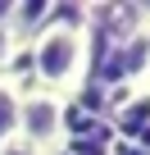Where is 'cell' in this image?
<instances>
[{
  "mask_svg": "<svg viewBox=\"0 0 150 155\" xmlns=\"http://www.w3.org/2000/svg\"><path fill=\"white\" fill-rule=\"evenodd\" d=\"M14 23V0H0V28Z\"/></svg>",
  "mask_w": 150,
  "mask_h": 155,
  "instance_id": "5b68a950",
  "label": "cell"
},
{
  "mask_svg": "<svg viewBox=\"0 0 150 155\" xmlns=\"http://www.w3.org/2000/svg\"><path fill=\"white\" fill-rule=\"evenodd\" d=\"M18 101H23V91L9 78H0V150L18 141Z\"/></svg>",
  "mask_w": 150,
  "mask_h": 155,
  "instance_id": "3957f363",
  "label": "cell"
},
{
  "mask_svg": "<svg viewBox=\"0 0 150 155\" xmlns=\"http://www.w3.org/2000/svg\"><path fill=\"white\" fill-rule=\"evenodd\" d=\"M0 155H37V150H27L23 141H14V146H5V150H0Z\"/></svg>",
  "mask_w": 150,
  "mask_h": 155,
  "instance_id": "8992f818",
  "label": "cell"
},
{
  "mask_svg": "<svg viewBox=\"0 0 150 155\" xmlns=\"http://www.w3.org/2000/svg\"><path fill=\"white\" fill-rule=\"evenodd\" d=\"M14 55H18V37H14V28H0V68H5Z\"/></svg>",
  "mask_w": 150,
  "mask_h": 155,
  "instance_id": "277c9868",
  "label": "cell"
},
{
  "mask_svg": "<svg viewBox=\"0 0 150 155\" xmlns=\"http://www.w3.org/2000/svg\"><path fill=\"white\" fill-rule=\"evenodd\" d=\"M91 68V37L78 18H50L37 37H32V73L41 91L64 96L73 87H82V78Z\"/></svg>",
  "mask_w": 150,
  "mask_h": 155,
  "instance_id": "6da1fadb",
  "label": "cell"
},
{
  "mask_svg": "<svg viewBox=\"0 0 150 155\" xmlns=\"http://www.w3.org/2000/svg\"><path fill=\"white\" fill-rule=\"evenodd\" d=\"M68 137V119H64V101L50 96V91H23L18 101V141L37 155H50L59 150Z\"/></svg>",
  "mask_w": 150,
  "mask_h": 155,
  "instance_id": "7a4b0ae2",
  "label": "cell"
}]
</instances>
